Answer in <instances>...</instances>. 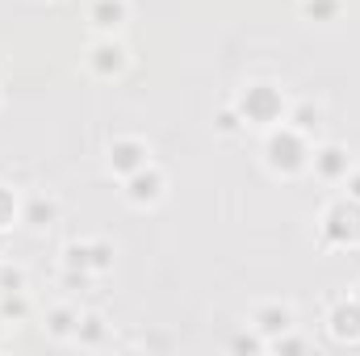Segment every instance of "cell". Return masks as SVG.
<instances>
[{
    "label": "cell",
    "mask_w": 360,
    "mask_h": 356,
    "mask_svg": "<svg viewBox=\"0 0 360 356\" xmlns=\"http://www.w3.org/2000/svg\"><path fill=\"white\" fill-rule=\"evenodd\" d=\"M243 117H252V122H276L281 117V96L269 84L248 89V96H243Z\"/></svg>",
    "instance_id": "cell-1"
},
{
    "label": "cell",
    "mask_w": 360,
    "mask_h": 356,
    "mask_svg": "<svg viewBox=\"0 0 360 356\" xmlns=\"http://www.w3.org/2000/svg\"><path fill=\"white\" fill-rule=\"evenodd\" d=\"M356 222H360V210L344 201V205H335V210L327 214V235H331V239H340V243H356V239H360Z\"/></svg>",
    "instance_id": "cell-2"
},
{
    "label": "cell",
    "mask_w": 360,
    "mask_h": 356,
    "mask_svg": "<svg viewBox=\"0 0 360 356\" xmlns=\"http://www.w3.org/2000/svg\"><path fill=\"white\" fill-rule=\"evenodd\" d=\"M109 160H113V172H122V177H130V172H139V168H147V147L143 143H113V151H109Z\"/></svg>",
    "instance_id": "cell-3"
},
{
    "label": "cell",
    "mask_w": 360,
    "mask_h": 356,
    "mask_svg": "<svg viewBox=\"0 0 360 356\" xmlns=\"http://www.w3.org/2000/svg\"><path fill=\"white\" fill-rule=\"evenodd\" d=\"M269 160H272V168H285V172L302 168V143H297V134H281V139H272L269 143Z\"/></svg>",
    "instance_id": "cell-4"
},
{
    "label": "cell",
    "mask_w": 360,
    "mask_h": 356,
    "mask_svg": "<svg viewBox=\"0 0 360 356\" xmlns=\"http://www.w3.org/2000/svg\"><path fill=\"white\" fill-rule=\"evenodd\" d=\"M160 172H147V168H139V172H130V201H155L160 197Z\"/></svg>",
    "instance_id": "cell-5"
},
{
    "label": "cell",
    "mask_w": 360,
    "mask_h": 356,
    "mask_svg": "<svg viewBox=\"0 0 360 356\" xmlns=\"http://www.w3.org/2000/svg\"><path fill=\"white\" fill-rule=\"evenodd\" d=\"M92 21H96L101 30H117V25L126 21V0H96V4H92Z\"/></svg>",
    "instance_id": "cell-6"
},
{
    "label": "cell",
    "mask_w": 360,
    "mask_h": 356,
    "mask_svg": "<svg viewBox=\"0 0 360 356\" xmlns=\"http://www.w3.org/2000/svg\"><path fill=\"white\" fill-rule=\"evenodd\" d=\"M319 172L323 177H340V172H348V155L340 151V147H327V151H319Z\"/></svg>",
    "instance_id": "cell-7"
},
{
    "label": "cell",
    "mask_w": 360,
    "mask_h": 356,
    "mask_svg": "<svg viewBox=\"0 0 360 356\" xmlns=\"http://www.w3.org/2000/svg\"><path fill=\"white\" fill-rule=\"evenodd\" d=\"M256 323H260V331H264V336H276V331H285V327H289V310H285V306H269V310H260V319H256Z\"/></svg>",
    "instance_id": "cell-8"
},
{
    "label": "cell",
    "mask_w": 360,
    "mask_h": 356,
    "mask_svg": "<svg viewBox=\"0 0 360 356\" xmlns=\"http://www.w3.org/2000/svg\"><path fill=\"white\" fill-rule=\"evenodd\" d=\"M96 68L101 72H117L122 68V51L117 46H96Z\"/></svg>",
    "instance_id": "cell-9"
},
{
    "label": "cell",
    "mask_w": 360,
    "mask_h": 356,
    "mask_svg": "<svg viewBox=\"0 0 360 356\" xmlns=\"http://www.w3.org/2000/svg\"><path fill=\"white\" fill-rule=\"evenodd\" d=\"M51 214H55V205H42V201H34V205H30V218H34V227L51 222Z\"/></svg>",
    "instance_id": "cell-10"
},
{
    "label": "cell",
    "mask_w": 360,
    "mask_h": 356,
    "mask_svg": "<svg viewBox=\"0 0 360 356\" xmlns=\"http://www.w3.org/2000/svg\"><path fill=\"white\" fill-rule=\"evenodd\" d=\"M51 331H55V336H68V331H72V314H68V310H59V314L51 319Z\"/></svg>",
    "instance_id": "cell-11"
},
{
    "label": "cell",
    "mask_w": 360,
    "mask_h": 356,
    "mask_svg": "<svg viewBox=\"0 0 360 356\" xmlns=\"http://www.w3.org/2000/svg\"><path fill=\"white\" fill-rule=\"evenodd\" d=\"M335 8V0H306V13L310 17H323V13H331Z\"/></svg>",
    "instance_id": "cell-12"
},
{
    "label": "cell",
    "mask_w": 360,
    "mask_h": 356,
    "mask_svg": "<svg viewBox=\"0 0 360 356\" xmlns=\"http://www.w3.org/2000/svg\"><path fill=\"white\" fill-rule=\"evenodd\" d=\"M13 210H17V205H13V197L0 189V227H4V222H13Z\"/></svg>",
    "instance_id": "cell-13"
},
{
    "label": "cell",
    "mask_w": 360,
    "mask_h": 356,
    "mask_svg": "<svg viewBox=\"0 0 360 356\" xmlns=\"http://www.w3.org/2000/svg\"><path fill=\"white\" fill-rule=\"evenodd\" d=\"M348 189H352V197H360V177H352V180H348Z\"/></svg>",
    "instance_id": "cell-14"
}]
</instances>
